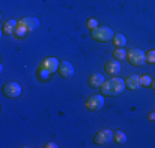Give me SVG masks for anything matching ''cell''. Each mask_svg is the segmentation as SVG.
<instances>
[{"label":"cell","mask_w":155,"mask_h":148,"mask_svg":"<svg viewBox=\"0 0 155 148\" xmlns=\"http://www.w3.org/2000/svg\"><path fill=\"white\" fill-rule=\"evenodd\" d=\"M145 59H147V63H155V50H150V51H147L145 53Z\"/></svg>","instance_id":"cell-20"},{"label":"cell","mask_w":155,"mask_h":148,"mask_svg":"<svg viewBox=\"0 0 155 148\" xmlns=\"http://www.w3.org/2000/svg\"><path fill=\"white\" fill-rule=\"evenodd\" d=\"M112 36H114V31L109 27H97V28L91 30V38L96 40V41H99V43L110 41Z\"/></svg>","instance_id":"cell-2"},{"label":"cell","mask_w":155,"mask_h":148,"mask_svg":"<svg viewBox=\"0 0 155 148\" xmlns=\"http://www.w3.org/2000/svg\"><path fill=\"white\" fill-rule=\"evenodd\" d=\"M106 72L110 74V76H117V74L120 72V63H119V59H110V61L106 63Z\"/></svg>","instance_id":"cell-8"},{"label":"cell","mask_w":155,"mask_h":148,"mask_svg":"<svg viewBox=\"0 0 155 148\" xmlns=\"http://www.w3.org/2000/svg\"><path fill=\"white\" fill-rule=\"evenodd\" d=\"M149 120H152V122L155 120V112H150L149 114Z\"/></svg>","instance_id":"cell-23"},{"label":"cell","mask_w":155,"mask_h":148,"mask_svg":"<svg viewBox=\"0 0 155 148\" xmlns=\"http://www.w3.org/2000/svg\"><path fill=\"white\" fill-rule=\"evenodd\" d=\"M60 63L61 61H58L56 58H46L45 61H41V64H40V66H43V68L48 69L50 72H56L58 68H60Z\"/></svg>","instance_id":"cell-9"},{"label":"cell","mask_w":155,"mask_h":148,"mask_svg":"<svg viewBox=\"0 0 155 148\" xmlns=\"http://www.w3.org/2000/svg\"><path fill=\"white\" fill-rule=\"evenodd\" d=\"M124 89H125V81L114 76L112 79H107L102 82L101 92H102V95H117L120 92H124Z\"/></svg>","instance_id":"cell-1"},{"label":"cell","mask_w":155,"mask_h":148,"mask_svg":"<svg viewBox=\"0 0 155 148\" xmlns=\"http://www.w3.org/2000/svg\"><path fill=\"white\" fill-rule=\"evenodd\" d=\"M51 74H53V72H50L48 69L43 68V66H40V68L36 69V77H38L40 81H43V82H46V81L51 79Z\"/></svg>","instance_id":"cell-15"},{"label":"cell","mask_w":155,"mask_h":148,"mask_svg":"<svg viewBox=\"0 0 155 148\" xmlns=\"http://www.w3.org/2000/svg\"><path fill=\"white\" fill-rule=\"evenodd\" d=\"M3 94L7 95V97H18V95L21 94V86L18 82H7L5 86H3Z\"/></svg>","instance_id":"cell-6"},{"label":"cell","mask_w":155,"mask_h":148,"mask_svg":"<svg viewBox=\"0 0 155 148\" xmlns=\"http://www.w3.org/2000/svg\"><path fill=\"white\" fill-rule=\"evenodd\" d=\"M112 43H114V46H116V48H124L125 44H127V40H125V36L122 35V33H114Z\"/></svg>","instance_id":"cell-14"},{"label":"cell","mask_w":155,"mask_h":148,"mask_svg":"<svg viewBox=\"0 0 155 148\" xmlns=\"http://www.w3.org/2000/svg\"><path fill=\"white\" fill-rule=\"evenodd\" d=\"M86 27L89 28V30H94V28L99 27V23H97V20H96V18H89V20L86 21Z\"/></svg>","instance_id":"cell-21"},{"label":"cell","mask_w":155,"mask_h":148,"mask_svg":"<svg viewBox=\"0 0 155 148\" xmlns=\"http://www.w3.org/2000/svg\"><path fill=\"white\" fill-rule=\"evenodd\" d=\"M58 72H60V76L63 79H69V77H73V74H74V68H73V64L69 61H61L60 68H58Z\"/></svg>","instance_id":"cell-7"},{"label":"cell","mask_w":155,"mask_h":148,"mask_svg":"<svg viewBox=\"0 0 155 148\" xmlns=\"http://www.w3.org/2000/svg\"><path fill=\"white\" fill-rule=\"evenodd\" d=\"M114 58L119 59V61L127 59V51H125L124 48H116V50H114Z\"/></svg>","instance_id":"cell-18"},{"label":"cell","mask_w":155,"mask_h":148,"mask_svg":"<svg viewBox=\"0 0 155 148\" xmlns=\"http://www.w3.org/2000/svg\"><path fill=\"white\" fill-rule=\"evenodd\" d=\"M17 25H18L17 20H7L5 23L2 25V33H3V35H13Z\"/></svg>","instance_id":"cell-13"},{"label":"cell","mask_w":155,"mask_h":148,"mask_svg":"<svg viewBox=\"0 0 155 148\" xmlns=\"http://www.w3.org/2000/svg\"><path fill=\"white\" fill-rule=\"evenodd\" d=\"M127 59L132 66H143L147 63L145 59V53L139 48H132V50L127 51Z\"/></svg>","instance_id":"cell-3"},{"label":"cell","mask_w":155,"mask_h":148,"mask_svg":"<svg viewBox=\"0 0 155 148\" xmlns=\"http://www.w3.org/2000/svg\"><path fill=\"white\" fill-rule=\"evenodd\" d=\"M27 33H28V30H27V28H25V27H23V25H21V23H20V21H18V25H17V28H15V31H13V35H15V36H17V38H18V40H21V38H23V36H25V35H27Z\"/></svg>","instance_id":"cell-17"},{"label":"cell","mask_w":155,"mask_h":148,"mask_svg":"<svg viewBox=\"0 0 155 148\" xmlns=\"http://www.w3.org/2000/svg\"><path fill=\"white\" fill-rule=\"evenodd\" d=\"M20 23L23 25L25 28L28 30V31H33V30H36L40 27V20L38 18H35V17H27V18H21L20 20Z\"/></svg>","instance_id":"cell-10"},{"label":"cell","mask_w":155,"mask_h":148,"mask_svg":"<svg viewBox=\"0 0 155 148\" xmlns=\"http://www.w3.org/2000/svg\"><path fill=\"white\" fill-rule=\"evenodd\" d=\"M125 87L132 89V91H137V89L140 87V76H129L125 77Z\"/></svg>","instance_id":"cell-12"},{"label":"cell","mask_w":155,"mask_h":148,"mask_svg":"<svg viewBox=\"0 0 155 148\" xmlns=\"http://www.w3.org/2000/svg\"><path fill=\"white\" fill-rule=\"evenodd\" d=\"M112 140H114V132L109 130V128H102L94 135V143H97V145H106Z\"/></svg>","instance_id":"cell-5"},{"label":"cell","mask_w":155,"mask_h":148,"mask_svg":"<svg viewBox=\"0 0 155 148\" xmlns=\"http://www.w3.org/2000/svg\"><path fill=\"white\" fill-rule=\"evenodd\" d=\"M104 107V95L102 94H94L91 95L86 101V109L91 110V112H96V110H101Z\"/></svg>","instance_id":"cell-4"},{"label":"cell","mask_w":155,"mask_h":148,"mask_svg":"<svg viewBox=\"0 0 155 148\" xmlns=\"http://www.w3.org/2000/svg\"><path fill=\"white\" fill-rule=\"evenodd\" d=\"M152 87L155 89V81H152Z\"/></svg>","instance_id":"cell-24"},{"label":"cell","mask_w":155,"mask_h":148,"mask_svg":"<svg viewBox=\"0 0 155 148\" xmlns=\"http://www.w3.org/2000/svg\"><path fill=\"white\" fill-rule=\"evenodd\" d=\"M45 146H46V148H56L58 145H56V143H46Z\"/></svg>","instance_id":"cell-22"},{"label":"cell","mask_w":155,"mask_h":148,"mask_svg":"<svg viewBox=\"0 0 155 148\" xmlns=\"http://www.w3.org/2000/svg\"><path fill=\"white\" fill-rule=\"evenodd\" d=\"M140 86H143V87L152 86V77H150L149 74H143V76H140Z\"/></svg>","instance_id":"cell-19"},{"label":"cell","mask_w":155,"mask_h":148,"mask_svg":"<svg viewBox=\"0 0 155 148\" xmlns=\"http://www.w3.org/2000/svg\"><path fill=\"white\" fill-rule=\"evenodd\" d=\"M114 142H116L117 145H125V143H127V135L120 130H116V133H114Z\"/></svg>","instance_id":"cell-16"},{"label":"cell","mask_w":155,"mask_h":148,"mask_svg":"<svg viewBox=\"0 0 155 148\" xmlns=\"http://www.w3.org/2000/svg\"><path fill=\"white\" fill-rule=\"evenodd\" d=\"M87 82H89L91 87H101L102 82H104V76H102L101 72H94V74H91V76H89Z\"/></svg>","instance_id":"cell-11"}]
</instances>
